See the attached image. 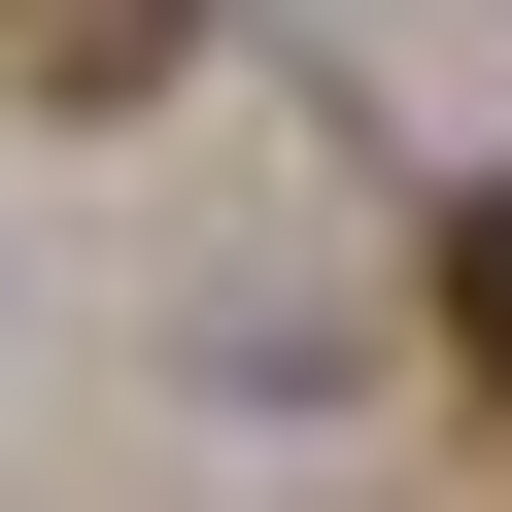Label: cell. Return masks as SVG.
Masks as SVG:
<instances>
[{
  "mask_svg": "<svg viewBox=\"0 0 512 512\" xmlns=\"http://www.w3.org/2000/svg\"><path fill=\"white\" fill-rule=\"evenodd\" d=\"M410 308H444V376H478V410H512V171H478V205H444V274H410Z\"/></svg>",
  "mask_w": 512,
  "mask_h": 512,
  "instance_id": "cell-2",
  "label": "cell"
},
{
  "mask_svg": "<svg viewBox=\"0 0 512 512\" xmlns=\"http://www.w3.org/2000/svg\"><path fill=\"white\" fill-rule=\"evenodd\" d=\"M0 35H35V103H137V69L205 35V0H0Z\"/></svg>",
  "mask_w": 512,
  "mask_h": 512,
  "instance_id": "cell-1",
  "label": "cell"
}]
</instances>
